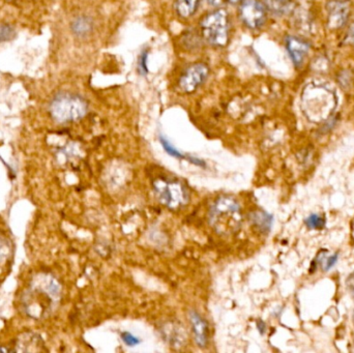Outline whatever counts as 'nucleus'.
<instances>
[{"instance_id": "obj_8", "label": "nucleus", "mask_w": 354, "mask_h": 353, "mask_svg": "<svg viewBox=\"0 0 354 353\" xmlns=\"http://www.w3.org/2000/svg\"><path fill=\"white\" fill-rule=\"evenodd\" d=\"M239 19L250 29H258L266 23V8L257 0H243L239 6Z\"/></svg>"}, {"instance_id": "obj_1", "label": "nucleus", "mask_w": 354, "mask_h": 353, "mask_svg": "<svg viewBox=\"0 0 354 353\" xmlns=\"http://www.w3.org/2000/svg\"><path fill=\"white\" fill-rule=\"evenodd\" d=\"M62 298V286L48 271L35 274L20 296L21 311L33 321H45L57 310Z\"/></svg>"}, {"instance_id": "obj_14", "label": "nucleus", "mask_w": 354, "mask_h": 353, "mask_svg": "<svg viewBox=\"0 0 354 353\" xmlns=\"http://www.w3.org/2000/svg\"><path fill=\"white\" fill-rule=\"evenodd\" d=\"M201 0H176V14L180 18H191L199 8Z\"/></svg>"}, {"instance_id": "obj_11", "label": "nucleus", "mask_w": 354, "mask_h": 353, "mask_svg": "<svg viewBox=\"0 0 354 353\" xmlns=\"http://www.w3.org/2000/svg\"><path fill=\"white\" fill-rule=\"evenodd\" d=\"M287 50L295 66H299L305 61L309 53V44L297 37H288L286 39Z\"/></svg>"}, {"instance_id": "obj_26", "label": "nucleus", "mask_w": 354, "mask_h": 353, "mask_svg": "<svg viewBox=\"0 0 354 353\" xmlns=\"http://www.w3.org/2000/svg\"><path fill=\"white\" fill-rule=\"evenodd\" d=\"M257 329L259 333L263 335V334L266 333V323L261 321H257Z\"/></svg>"}, {"instance_id": "obj_21", "label": "nucleus", "mask_w": 354, "mask_h": 353, "mask_svg": "<svg viewBox=\"0 0 354 353\" xmlns=\"http://www.w3.org/2000/svg\"><path fill=\"white\" fill-rule=\"evenodd\" d=\"M120 338H122V342L129 347H135V346L141 343V340L130 332H124V333L120 334Z\"/></svg>"}, {"instance_id": "obj_19", "label": "nucleus", "mask_w": 354, "mask_h": 353, "mask_svg": "<svg viewBox=\"0 0 354 353\" xmlns=\"http://www.w3.org/2000/svg\"><path fill=\"white\" fill-rule=\"evenodd\" d=\"M16 31L8 24H0V43L14 39Z\"/></svg>"}, {"instance_id": "obj_7", "label": "nucleus", "mask_w": 354, "mask_h": 353, "mask_svg": "<svg viewBox=\"0 0 354 353\" xmlns=\"http://www.w3.org/2000/svg\"><path fill=\"white\" fill-rule=\"evenodd\" d=\"M209 76V66L204 62L189 64L181 73L178 87L183 93H193L205 82Z\"/></svg>"}, {"instance_id": "obj_22", "label": "nucleus", "mask_w": 354, "mask_h": 353, "mask_svg": "<svg viewBox=\"0 0 354 353\" xmlns=\"http://www.w3.org/2000/svg\"><path fill=\"white\" fill-rule=\"evenodd\" d=\"M208 3L212 6H234V4H239L243 0H207Z\"/></svg>"}, {"instance_id": "obj_24", "label": "nucleus", "mask_w": 354, "mask_h": 353, "mask_svg": "<svg viewBox=\"0 0 354 353\" xmlns=\"http://www.w3.org/2000/svg\"><path fill=\"white\" fill-rule=\"evenodd\" d=\"M345 41H346L347 44H351V45H354V23L351 25L348 31H347Z\"/></svg>"}, {"instance_id": "obj_3", "label": "nucleus", "mask_w": 354, "mask_h": 353, "mask_svg": "<svg viewBox=\"0 0 354 353\" xmlns=\"http://www.w3.org/2000/svg\"><path fill=\"white\" fill-rule=\"evenodd\" d=\"M208 221L220 236H234L243 225L241 205L233 197H218L210 207Z\"/></svg>"}, {"instance_id": "obj_13", "label": "nucleus", "mask_w": 354, "mask_h": 353, "mask_svg": "<svg viewBox=\"0 0 354 353\" xmlns=\"http://www.w3.org/2000/svg\"><path fill=\"white\" fill-rule=\"evenodd\" d=\"M250 221H251L252 225L256 229L259 230L261 233H268L270 231V228H272L274 217L270 213H266V211H253L250 215Z\"/></svg>"}, {"instance_id": "obj_4", "label": "nucleus", "mask_w": 354, "mask_h": 353, "mask_svg": "<svg viewBox=\"0 0 354 353\" xmlns=\"http://www.w3.org/2000/svg\"><path fill=\"white\" fill-rule=\"evenodd\" d=\"M88 111L86 101L80 95L60 93L52 99L49 105L51 117L58 124H68L82 120Z\"/></svg>"}, {"instance_id": "obj_23", "label": "nucleus", "mask_w": 354, "mask_h": 353, "mask_svg": "<svg viewBox=\"0 0 354 353\" xmlns=\"http://www.w3.org/2000/svg\"><path fill=\"white\" fill-rule=\"evenodd\" d=\"M147 57H149V52L145 51L143 52L142 55H141L140 59H139V72L140 74L145 75L149 70L147 68Z\"/></svg>"}, {"instance_id": "obj_9", "label": "nucleus", "mask_w": 354, "mask_h": 353, "mask_svg": "<svg viewBox=\"0 0 354 353\" xmlns=\"http://www.w3.org/2000/svg\"><path fill=\"white\" fill-rule=\"evenodd\" d=\"M328 26L340 28L346 22L349 15L348 2L345 0H330L328 4Z\"/></svg>"}, {"instance_id": "obj_12", "label": "nucleus", "mask_w": 354, "mask_h": 353, "mask_svg": "<svg viewBox=\"0 0 354 353\" xmlns=\"http://www.w3.org/2000/svg\"><path fill=\"white\" fill-rule=\"evenodd\" d=\"M161 333L167 343L174 347H181L187 342V333L178 323H165L162 327Z\"/></svg>"}, {"instance_id": "obj_20", "label": "nucleus", "mask_w": 354, "mask_h": 353, "mask_svg": "<svg viewBox=\"0 0 354 353\" xmlns=\"http://www.w3.org/2000/svg\"><path fill=\"white\" fill-rule=\"evenodd\" d=\"M320 265L324 271H330L338 260V254L332 255V256H326V254L320 255Z\"/></svg>"}, {"instance_id": "obj_2", "label": "nucleus", "mask_w": 354, "mask_h": 353, "mask_svg": "<svg viewBox=\"0 0 354 353\" xmlns=\"http://www.w3.org/2000/svg\"><path fill=\"white\" fill-rule=\"evenodd\" d=\"M338 102L334 87L324 81H311L301 91V111L313 124H322L330 120L338 107Z\"/></svg>"}, {"instance_id": "obj_6", "label": "nucleus", "mask_w": 354, "mask_h": 353, "mask_svg": "<svg viewBox=\"0 0 354 353\" xmlns=\"http://www.w3.org/2000/svg\"><path fill=\"white\" fill-rule=\"evenodd\" d=\"M153 192L164 207L179 209L189 201V193L185 184L170 178H158L153 182Z\"/></svg>"}, {"instance_id": "obj_5", "label": "nucleus", "mask_w": 354, "mask_h": 353, "mask_svg": "<svg viewBox=\"0 0 354 353\" xmlns=\"http://www.w3.org/2000/svg\"><path fill=\"white\" fill-rule=\"evenodd\" d=\"M204 41L212 47L222 48L228 44L230 37V20L224 8L212 10L200 22Z\"/></svg>"}, {"instance_id": "obj_17", "label": "nucleus", "mask_w": 354, "mask_h": 353, "mask_svg": "<svg viewBox=\"0 0 354 353\" xmlns=\"http://www.w3.org/2000/svg\"><path fill=\"white\" fill-rule=\"evenodd\" d=\"M160 142H161L162 146H163L164 151L170 155V157L176 158L179 160H187V155H183V153L178 151L176 146L170 143L165 137H160Z\"/></svg>"}, {"instance_id": "obj_18", "label": "nucleus", "mask_w": 354, "mask_h": 353, "mask_svg": "<svg viewBox=\"0 0 354 353\" xmlns=\"http://www.w3.org/2000/svg\"><path fill=\"white\" fill-rule=\"evenodd\" d=\"M309 229L322 230L326 225V220L319 215H311L305 221Z\"/></svg>"}, {"instance_id": "obj_25", "label": "nucleus", "mask_w": 354, "mask_h": 353, "mask_svg": "<svg viewBox=\"0 0 354 353\" xmlns=\"http://www.w3.org/2000/svg\"><path fill=\"white\" fill-rule=\"evenodd\" d=\"M347 288L351 290V292H354V273L351 274L346 280Z\"/></svg>"}, {"instance_id": "obj_15", "label": "nucleus", "mask_w": 354, "mask_h": 353, "mask_svg": "<svg viewBox=\"0 0 354 353\" xmlns=\"http://www.w3.org/2000/svg\"><path fill=\"white\" fill-rule=\"evenodd\" d=\"M293 0H266V8L278 16L289 14L293 10Z\"/></svg>"}, {"instance_id": "obj_10", "label": "nucleus", "mask_w": 354, "mask_h": 353, "mask_svg": "<svg viewBox=\"0 0 354 353\" xmlns=\"http://www.w3.org/2000/svg\"><path fill=\"white\" fill-rule=\"evenodd\" d=\"M189 317L196 343L200 348H205L208 344L207 323L204 321L203 317L196 311H189Z\"/></svg>"}, {"instance_id": "obj_16", "label": "nucleus", "mask_w": 354, "mask_h": 353, "mask_svg": "<svg viewBox=\"0 0 354 353\" xmlns=\"http://www.w3.org/2000/svg\"><path fill=\"white\" fill-rule=\"evenodd\" d=\"M93 21L86 16L77 17L72 23V30L77 37H86L93 30Z\"/></svg>"}]
</instances>
